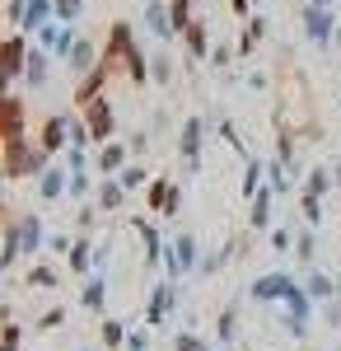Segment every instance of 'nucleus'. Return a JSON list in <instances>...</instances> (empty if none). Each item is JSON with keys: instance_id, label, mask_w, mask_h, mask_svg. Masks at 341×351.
Masks as SVG:
<instances>
[{"instance_id": "obj_1", "label": "nucleus", "mask_w": 341, "mask_h": 351, "mask_svg": "<svg viewBox=\"0 0 341 351\" xmlns=\"http://www.w3.org/2000/svg\"><path fill=\"white\" fill-rule=\"evenodd\" d=\"M47 164H52V150L33 145L28 136L0 141V173H5V178H33V183H38V173H42Z\"/></svg>"}, {"instance_id": "obj_2", "label": "nucleus", "mask_w": 341, "mask_h": 351, "mask_svg": "<svg viewBox=\"0 0 341 351\" xmlns=\"http://www.w3.org/2000/svg\"><path fill=\"white\" fill-rule=\"evenodd\" d=\"M103 61L112 66V71H127V80H131V84L150 80V61L140 56V47H136V38H131V28H127V24H112V28H108Z\"/></svg>"}, {"instance_id": "obj_3", "label": "nucleus", "mask_w": 341, "mask_h": 351, "mask_svg": "<svg viewBox=\"0 0 341 351\" xmlns=\"http://www.w3.org/2000/svg\"><path fill=\"white\" fill-rule=\"evenodd\" d=\"M24 66H28V38L24 33L0 38V94H10L14 80H24Z\"/></svg>"}, {"instance_id": "obj_4", "label": "nucleus", "mask_w": 341, "mask_h": 351, "mask_svg": "<svg viewBox=\"0 0 341 351\" xmlns=\"http://www.w3.org/2000/svg\"><path fill=\"white\" fill-rule=\"evenodd\" d=\"M61 61H66V71H71V75L79 80V75H89V71L103 61V52H99V47H94L84 33H75V38H71V47L61 52Z\"/></svg>"}, {"instance_id": "obj_5", "label": "nucleus", "mask_w": 341, "mask_h": 351, "mask_svg": "<svg viewBox=\"0 0 341 351\" xmlns=\"http://www.w3.org/2000/svg\"><path fill=\"white\" fill-rule=\"evenodd\" d=\"M84 122H89V136H94L99 145L117 136V112H112V104H108V94H99V99L84 108Z\"/></svg>"}, {"instance_id": "obj_6", "label": "nucleus", "mask_w": 341, "mask_h": 351, "mask_svg": "<svg viewBox=\"0 0 341 351\" xmlns=\"http://www.w3.org/2000/svg\"><path fill=\"white\" fill-rule=\"evenodd\" d=\"M108 80H112V66H108V61H99L89 75H79V80H75V94H71V99H75V108H89L99 94H108Z\"/></svg>"}, {"instance_id": "obj_7", "label": "nucleus", "mask_w": 341, "mask_h": 351, "mask_svg": "<svg viewBox=\"0 0 341 351\" xmlns=\"http://www.w3.org/2000/svg\"><path fill=\"white\" fill-rule=\"evenodd\" d=\"M14 225H19V248H24V258H38V253L47 248V225H42V216H38V211H24Z\"/></svg>"}, {"instance_id": "obj_8", "label": "nucleus", "mask_w": 341, "mask_h": 351, "mask_svg": "<svg viewBox=\"0 0 341 351\" xmlns=\"http://www.w3.org/2000/svg\"><path fill=\"white\" fill-rule=\"evenodd\" d=\"M94 164H99V173H103V178H117V173L131 164V145H127V141H103V145H99V155H94Z\"/></svg>"}, {"instance_id": "obj_9", "label": "nucleus", "mask_w": 341, "mask_h": 351, "mask_svg": "<svg viewBox=\"0 0 341 351\" xmlns=\"http://www.w3.org/2000/svg\"><path fill=\"white\" fill-rule=\"evenodd\" d=\"M38 145L42 150H66L71 145V112H52L47 122H42V132H38Z\"/></svg>"}, {"instance_id": "obj_10", "label": "nucleus", "mask_w": 341, "mask_h": 351, "mask_svg": "<svg viewBox=\"0 0 341 351\" xmlns=\"http://www.w3.org/2000/svg\"><path fill=\"white\" fill-rule=\"evenodd\" d=\"M201 136H206V122H201V117H187L183 132H178V150H183V160H187L192 173H197V164H201Z\"/></svg>"}, {"instance_id": "obj_11", "label": "nucleus", "mask_w": 341, "mask_h": 351, "mask_svg": "<svg viewBox=\"0 0 341 351\" xmlns=\"http://www.w3.org/2000/svg\"><path fill=\"white\" fill-rule=\"evenodd\" d=\"M24 99H14V94H0V141H10V136H24Z\"/></svg>"}, {"instance_id": "obj_12", "label": "nucleus", "mask_w": 341, "mask_h": 351, "mask_svg": "<svg viewBox=\"0 0 341 351\" xmlns=\"http://www.w3.org/2000/svg\"><path fill=\"white\" fill-rule=\"evenodd\" d=\"M337 19H332V10L327 5H304V33L314 38V43H332V33H337Z\"/></svg>"}, {"instance_id": "obj_13", "label": "nucleus", "mask_w": 341, "mask_h": 351, "mask_svg": "<svg viewBox=\"0 0 341 351\" xmlns=\"http://www.w3.org/2000/svg\"><path fill=\"white\" fill-rule=\"evenodd\" d=\"M66 188H71V169L47 164V169L38 173V202H61V197H66Z\"/></svg>"}, {"instance_id": "obj_14", "label": "nucleus", "mask_w": 341, "mask_h": 351, "mask_svg": "<svg viewBox=\"0 0 341 351\" xmlns=\"http://www.w3.org/2000/svg\"><path fill=\"white\" fill-rule=\"evenodd\" d=\"M145 28L155 33V38H173L178 28H173V5L168 0H150L145 5Z\"/></svg>"}, {"instance_id": "obj_15", "label": "nucleus", "mask_w": 341, "mask_h": 351, "mask_svg": "<svg viewBox=\"0 0 341 351\" xmlns=\"http://www.w3.org/2000/svg\"><path fill=\"white\" fill-rule=\"evenodd\" d=\"M94 206L108 211V216L122 211V206H127V188H122L117 178H99V188H94Z\"/></svg>"}, {"instance_id": "obj_16", "label": "nucleus", "mask_w": 341, "mask_h": 351, "mask_svg": "<svg viewBox=\"0 0 341 351\" xmlns=\"http://www.w3.org/2000/svg\"><path fill=\"white\" fill-rule=\"evenodd\" d=\"M192 267H197V239H192V234H178V239H173V253H168V271L183 276V271H192Z\"/></svg>"}, {"instance_id": "obj_17", "label": "nucleus", "mask_w": 341, "mask_h": 351, "mask_svg": "<svg viewBox=\"0 0 341 351\" xmlns=\"http://www.w3.org/2000/svg\"><path fill=\"white\" fill-rule=\"evenodd\" d=\"M47 75H52V52H42V47H28L24 80L33 84V89H42V84H47Z\"/></svg>"}, {"instance_id": "obj_18", "label": "nucleus", "mask_w": 341, "mask_h": 351, "mask_svg": "<svg viewBox=\"0 0 341 351\" xmlns=\"http://www.w3.org/2000/svg\"><path fill=\"white\" fill-rule=\"evenodd\" d=\"M131 230L140 234V248H145V267H155L159 258H164V243H159V230L150 225V220H140V216L131 220Z\"/></svg>"}, {"instance_id": "obj_19", "label": "nucleus", "mask_w": 341, "mask_h": 351, "mask_svg": "<svg viewBox=\"0 0 341 351\" xmlns=\"http://www.w3.org/2000/svg\"><path fill=\"white\" fill-rule=\"evenodd\" d=\"M56 281H61L56 267H47V263H28V276H24L28 291H56Z\"/></svg>"}, {"instance_id": "obj_20", "label": "nucleus", "mask_w": 341, "mask_h": 351, "mask_svg": "<svg viewBox=\"0 0 341 351\" xmlns=\"http://www.w3.org/2000/svg\"><path fill=\"white\" fill-rule=\"evenodd\" d=\"M168 304H173V286H150V304H145V324H164Z\"/></svg>"}, {"instance_id": "obj_21", "label": "nucleus", "mask_w": 341, "mask_h": 351, "mask_svg": "<svg viewBox=\"0 0 341 351\" xmlns=\"http://www.w3.org/2000/svg\"><path fill=\"white\" fill-rule=\"evenodd\" d=\"M66 263H71V271L84 276V271L94 267V239H89V234H79V239L71 243V253H66Z\"/></svg>"}, {"instance_id": "obj_22", "label": "nucleus", "mask_w": 341, "mask_h": 351, "mask_svg": "<svg viewBox=\"0 0 341 351\" xmlns=\"http://www.w3.org/2000/svg\"><path fill=\"white\" fill-rule=\"evenodd\" d=\"M103 300H108V281L103 276H89L84 291H79V304H84L89 314H103Z\"/></svg>"}, {"instance_id": "obj_23", "label": "nucleus", "mask_w": 341, "mask_h": 351, "mask_svg": "<svg viewBox=\"0 0 341 351\" xmlns=\"http://www.w3.org/2000/svg\"><path fill=\"white\" fill-rule=\"evenodd\" d=\"M47 19H56V5H52V0H28V14H24V28H19V33H38Z\"/></svg>"}, {"instance_id": "obj_24", "label": "nucleus", "mask_w": 341, "mask_h": 351, "mask_svg": "<svg viewBox=\"0 0 341 351\" xmlns=\"http://www.w3.org/2000/svg\"><path fill=\"white\" fill-rule=\"evenodd\" d=\"M168 197H173V183H168V178H150V183H145V211H159V216H164Z\"/></svg>"}, {"instance_id": "obj_25", "label": "nucleus", "mask_w": 341, "mask_h": 351, "mask_svg": "<svg viewBox=\"0 0 341 351\" xmlns=\"http://www.w3.org/2000/svg\"><path fill=\"white\" fill-rule=\"evenodd\" d=\"M183 43H187V56H192V61H201V56L210 52V38H206V24H197V19H192V24L183 28Z\"/></svg>"}, {"instance_id": "obj_26", "label": "nucleus", "mask_w": 341, "mask_h": 351, "mask_svg": "<svg viewBox=\"0 0 341 351\" xmlns=\"http://www.w3.org/2000/svg\"><path fill=\"white\" fill-rule=\"evenodd\" d=\"M99 337H103L108 351H112V347H127V324H122V319H103V324H99Z\"/></svg>"}, {"instance_id": "obj_27", "label": "nucleus", "mask_w": 341, "mask_h": 351, "mask_svg": "<svg viewBox=\"0 0 341 351\" xmlns=\"http://www.w3.org/2000/svg\"><path fill=\"white\" fill-rule=\"evenodd\" d=\"M150 80H155V84H173V56H168V52L150 56Z\"/></svg>"}, {"instance_id": "obj_28", "label": "nucleus", "mask_w": 341, "mask_h": 351, "mask_svg": "<svg viewBox=\"0 0 341 351\" xmlns=\"http://www.w3.org/2000/svg\"><path fill=\"white\" fill-rule=\"evenodd\" d=\"M262 33H266V19H262V14H257V19H248V28H243V43H238V52L248 56L253 47H257V43H262Z\"/></svg>"}, {"instance_id": "obj_29", "label": "nucleus", "mask_w": 341, "mask_h": 351, "mask_svg": "<svg viewBox=\"0 0 341 351\" xmlns=\"http://www.w3.org/2000/svg\"><path fill=\"white\" fill-rule=\"evenodd\" d=\"M89 192H94V178H89V169L71 173V188H66V197H75V202H89Z\"/></svg>"}, {"instance_id": "obj_30", "label": "nucleus", "mask_w": 341, "mask_h": 351, "mask_svg": "<svg viewBox=\"0 0 341 351\" xmlns=\"http://www.w3.org/2000/svg\"><path fill=\"white\" fill-rule=\"evenodd\" d=\"M75 230L79 234H94V230H99V206H94V202H84L75 211Z\"/></svg>"}, {"instance_id": "obj_31", "label": "nucleus", "mask_w": 341, "mask_h": 351, "mask_svg": "<svg viewBox=\"0 0 341 351\" xmlns=\"http://www.w3.org/2000/svg\"><path fill=\"white\" fill-rule=\"evenodd\" d=\"M19 337H24V328L14 324V319L0 324V351H19Z\"/></svg>"}, {"instance_id": "obj_32", "label": "nucleus", "mask_w": 341, "mask_h": 351, "mask_svg": "<svg viewBox=\"0 0 341 351\" xmlns=\"http://www.w3.org/2000/svg\"><path fill=\"white\" fill-rule=\"evenodd\" d=\"M117 183H122V188H127V192H136V188H140V183H145V164H127V169L117 173Z\"/></svg>"}, {"instance_id": "obj_33", "label": "nucleus", "mask_w": 341, "mask_h": 351, "mask_svg": "<svg viewBox=\"0 0 341 351\" xmlns=\"http://www.w3.org/2000/svg\"><path fill=\"white\" fill-rule=\"evenodd\" d=\"M66 169H71V173L89 169V145H66Z\"/></svg>"}, {"instance_id": "obj_34", "label": "nucleus", "mask_w": 341, "mask_h": 351, "mask_svg": "<svg viewBox=\"0 0 341 351\" xmlns=\"http://www.w3.org/2000/svg\"><path fill=\"white\" fill-rule=\"evenodd\" d=\"M52 5H56V19L61 24H75L79 10H84V0H52Z\"/></svg>"}, {"instance_id": "obj_35", "label": "nucleus", "mask_w": 341, "mask_h": 351, "mask_svg": "<svg viewBox=\"0 0 341 351\" xmlns=\"http://www.w3.org/2000/svg\"><path fill=\"white\" fill-rule=\"evenodd\" d=\"M66 314H71V309H66V304H56V309H47V314H42V319H38L33 328H42V332H52V328H61V324H66Z\"/></svg>"}, {"instance_id": "obj_36", "label": "nucleus", "mask_w": 341, "mask_h": 351, "mask_svg": "<svg viewBox=\"0 0 341 351\" xmlns=\"http://www.w3.org/2000/svg\"><path fill=\"white\" fill-rule=\"evenodd\" d=\"M71 234H66V230H56V234H47V253H56V258H66V253H71Z\"/></svg>"}, {"instance_id": "obj_37", "label": "nucleus", "mask_w": 341, "mask_h": 351, "mask_svg": "<svg viewBox=\"0 0 341 351\" xmlns=\"http://www.w3.org/2000/svg\"><path fill=\"white\" fill-rule=\"evenodd\" d=\"M94 136H89V122L84 117H71V145H89Z\"/></svg>"}, {"instance_id": "obj_38", "label": "nucleus", "mask_w": 341, "mask_h": 351, "mask_svg": "<svg viewBox=\"0 0 341 351\" xmlns=\"http://www.w3.org/2000/svg\"><path fill=\"white\" fill-rule=\"evenodd\" d=\"M24 14H28V0H10V5H5V19H10V24L24 28Z\"/></svg>"}, {"instance_id": "obj_39", "label": "nucleus", "mask_w": 341, "mask_h": 351, "mask_svg": "<svg viewBox=\"0 0 341 351\" xmlns=\"http://www.w3.org/2000/svg\"><path fill=\"white\" fill-rule=\"evenodd\" d=\"M281 291H290V286H286V281H281V276H266V281H257V295H281Z\"/></svg>"}, {"instance_id": "obj_40", "label": "nucleus", "mask_w": 341, "mask_h": 351, "mask_svg": "<svg viewBox=\"0 0 341 351\" xmlns=\"http://www.w3.org/2000/svg\"><path fill=\"white\" fill-rule=\"evenodd\" d=\"M253 225H266V192H257V202H253Z\"/></svg>"}, {"instance_id": "obj_41", "label": "nucleus", "mask_w": 341, "mask_h": 351, "mask_svg": "<svg viewBox=\"0 0 341 351\" xmlns=\"http://www.w3.org/2000/svg\"><path fill=\"white\" fill-rule=\"evenodd\" d=\"M150 347V337L145 332H127V351H145Z\"/></svg>"}, {"instance_id": "obj_42", "label": "nucleus", "mask_w": 341, "mask_h": 351, "mask_svg": "<svg viewBox=\"0 0 341 351\" xmlns=\"http://www.w3.org/2000/svg\"><path fill=\"white\" fill-rule=\"evenodd\" d=\"M173 351H201V342H197V337H192V332H183V337H178V342H173Z\"/></svg>"}, {"instance_id": "obj_43", "label": "nucleus", "mask_w": 341, "mask_h": 351, "mask_svg": "<svg viewBox=\"0 0 341 351\" xmlns=\"http://www.w3.org/2000/svg\"><path fill=\"white\" fill-rule=\"evenodd\" d=\"M229 56H234V47H225V43H220V47L210 52V61H215V66H229Z\"/></svg>"}, {"instance_id": "obj_44", "label": "nucleus", "mask_w": 341, "mask_h": 351, "mask_svg": "<svg viewBox=\"0 0 341 351\" xmlns=\"http://www.w3.org/2000/svg\"><path fill=\"white\" fill-rule=\"evenodd\" d=\"M127 145H131V150H145V145H150V132H145V127H140V132H131V141H127Z\"/></svg>"}, {"instance_id": "obj_45", "label": "nucleus", "mask_w": 341, "mask_h": 351, "mask_svg": "<svg viewBox=\"0 0 341 351\" xmlns=\"http://www.w3.org/2000/svg\"><path fill=\"white\" fill-rule=\"evenodd\" d=\"M229 5H234V14H248V5H253V0H229Z\"/></svg>"}, {"instance_id": "obj_46", "label": "nucleus", "mask_w": 341, "mask_h": 351, "mask_svg": "<svg viewBox=\"0 0 341 351\" xmlns=\"http://www.w3.org/2000/svg\"><path fill=\"white\" fill-rule=\"evenodd\" d=\"M304 5H332V0H304Z\"/></svg>"}, {"instance_id": "obj_47", "label": "nucleus", "mask_w": 341, "mask_h": 351, "mask_svg": "<svg viewBox=\"0 0 341 351\" xmlns=\"http://www.w3.org/2000/svg\"><path fill=\"white\" fill-rule=\"evenodd\" d=\"M0 197H5V173H0Z\"/></svg>"}]
</instances>
